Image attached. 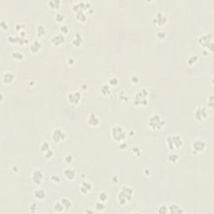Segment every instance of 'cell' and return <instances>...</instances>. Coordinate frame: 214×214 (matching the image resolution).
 I'll return each instance as SVG.
<instances>
[{
  "label": "cell",
  "mask_w": 214,
  "mask_h": 214,
  "mask_svg": "<svg viewBox=\"0 0 214 214\" xmlns=\"http://www.w3.org/2000/svg\"><path fill=\"white\" fill-rule=\"evenodd\" d=\"M31 178L34 184L39 185L44 179V174L40 170H34L31 174Z\"/></svg>",
  "instance_id": "13"
},
{
  "label": "cell",
  "mask_w": 214,
  "mask_h": 214,
  "mask_svg": "<svg viewBox=\"0 0 214 214\" xmlns=\"http://www.w3.org/2000/svg\"><path fill=\"white\" fill-rule=\"evenodd\" d=\"M64 41H65V37L62 34H55L50 38L51 44L54 46H60V45L63 44Z\"/></svg>",
  "instance_id": "16"
},
{
  "label": "cell",
  "mask_w": 214,
  "mask_h": 214,
  "mask_svg": "<svg viewBox=\"0 0 214 214\" xmlns=\"http://www.w3.org/2000/svg\"><path fill=\"white\" fill-rule=\"evenodd\" d=\"M207 116H208V111L203 106H198L194 112V118L198 122L205 121L207 118Z\"/></svg>",
  "instance_id": "9"
},
{
  "label": "cell",
  "mask_w": 214,
  "mask_h": 214,
  "mask_svg": "<svg viewBox=\"0 0 214 214\" xmlns=\"http://www.w3.org/2000/svg\"><path fill=\"white\" fill-rule=\"evenodd\" d=\"M119 84V79L116 76H112L111 78H110L109 80V85L112 86V87H115L117 86Z\"/></svg>",
  "instance_id": "34"
},
{
  "label": "cell",
  "mask_w": 214,
  "mask_h": 214,
  "mask_svg": "<svg viewBox=\"0 0 214 214\" xmlns=\"http://www.w3.org/2000/svg\"><path fill=\"white\" fill-rule=\"evenodd\" d=\"M60 32L63 35H66L70 33V28L68 25H63L62 26H60Z\"/></svg>",
  "instance_id": "39"
},
{
  "label": "cell",
  "mask_w": 214,
  "mask_h": 214,
  "mask_svg": "<svg viewBox=\"0 0 214 214\" xmlns=\"http://www.w3.org/2000/svg\"><path fill=\"white\" fill-rule=\"evenodd\" d=\"M98 199H99V201H101L105 203V201L108 200V195H107V193L105 191H101L99 193V195H98Z\"/></svg>",
  "instance_id": "35"
},
{
  "label": "cell",
  "mask_w": 214,
  "mask_h": 214,
  "mask_svg": "<svg viewBox=\"0 0 214 214\" xmlns=\"http://www.w3.org/2000/svg\"><path fill=\"white\" fill-rule=\"evenodd\" d=\"M51 138L53 140V141H54L55 143H60V142H62L65 140L66 134L62 129L56 128L52 131Z\"/></svg>",
  "instance_id": "10"
},
{
  "label": "cell",
  "mask_w": 214,
  "mask_h": 214,
  "mask_svg": "<svg viewBox=\"0 0 214 214\" xmlns=\"http://www.w3.org/2000/svg\"><path fill=\"white\" fill-rule=\"evenodd\" d=\"M65 19V15L62 13H56L55 14V20L58 23H62Z\"/></svg>",
  "instance_id": "37"
},
{
  "label": "cell",
  "mask_w": 214,
  "mask_h": 214,
  "mask_svg": "<svg viewBox=\"0 0 214 214\" xmlns=\"http://www.w3.org/2000/svg\"><path fill=\"white\" fill-rule=\"evenodd\" d=\"M85 213H93L94 212L91 211V210H85Z\"/></svg>",
  "instance_id": "52"
},
{
  "label": "cell",
  "mask_w": 214,
  "mask_h": 214,
  "mask_svg": "<svg viewBox=\"0 0 214 214\" xmlns=\"http://www.w3.org/2000/svg\"><path fill=\"white\" fill-rule=\"evenodd\" d=\"M73 11L76 13H79V12H85V13H89L91 14V13H93V9L91 8V4L89 2H84V1H79L73 5L72 8Z\"/></svg>",
  "instance_id": "7"
},
{
  "label": "cell",
  "mask_w": 214,
  "mask_h": 214,
  "mask_svg": "<svg viewBox=\"0 0 214 214\" xmlns=\"http://www.w3.org/2000/svg\"><path fill=\"white\" fill-rule=\"evenodd\" d=\"M134 196V190L131 187L124 186L122 187L117 195V201L119 205L125 206L132 200Z\"/></svg>",
  "instance_id": "1"
},
{
  "label": "cell",
  "mask_w": 214,
  "mask_h": 214,
  "mask_svg": "<svg viewBox=\"0 0 214 214\" xmlns=\"http://www.w3.org/2000/svg\"><path fill=\"white\" fill-rule=\"evenodd\" d=\"M50 143H49L48 141H46V140H44V141L41 143V145H40V151L44 153L45 151H47L48 150H50Z\"/></svg>",
  "instance_id": "33"
},
{
  "label": "cell",
  "mask_w": 214,
  "mask_h": 214,
  "mask_svg": "<svg viewBox=\"0 0 214 214\" xmlns=\"http://www.w3.org/2000/svg\"><path fill=\"white\" fill-rule=\"evenodd\" d=\"M11 56H12L13 60H15L17 61H21L24 59V54L19 51H13V52H12Z\"/></svg>",
  "instance_id": "28"
},
{
  "label": "cell",
  "mask_w": 214,
  "mask_h": 214,
  "mask_svg": "<svg viewBox=\"0 0 214 214\" xmlns=\"http://www.w3.org/2000/svg\"><path fill=\"white\" fill-rule=\"evenodd\" d=\"M101 95L105 97H108L110 95H111V86L107 84H104L101 87Z\"/></svg>",
  "instance_id": "23"
},
{
  "label": "cell",
  "mask_w": 214,
  "mask_h": 214,
  "mask_svg": "<svg viewBox=\"0 0 214 214\" xmlns=\"http://www.w3.org/2000/svg\"><path fill=\"white\" fill-rule=\"evenodd\" d=\"M37 209H38V205H37V203H32L31 205H30V207H29V211H30V213H35L36 212H37Z\"/></svg>",
  "instance_id": "44"
},
{
  "label": "cell",
  "mask_w": 214,
  "mask_h": 214,
  "mask_svg": "<svg viewBox=\"0 0 214 214\" xmlns=\"http://www.w3.org/2000/svg\"><path fill=\"white\" fill-rule=\"evenodd\" d=\"M131 83H132V84L136 85V84H138L139 83L140 79H139L138 76H136V75H134V76H132L131 77Z\"/></svg>",
  "instance_id": "48"
},
{
  "label": "cell",
  "mask_w": 214,
  "mask_h": 214,
  "mask_svg": "<svg viewBox=\"0 0 214 214\" xmlns=\"http://www.w3.org/2000/svg\"><path fill=\"white\" fill-rule=\"evenodd\" d=\"M92 184L88 182V181H83L80 186V191L82 194L84 195H87L91 191H92Z\"/></svg>",
  "instance_id": "15"
},
{
  "label": "cell",
  "mask_w": 214,
  "mask_h": 214,
  "mask_svg": "<svg viewBox=\"0 0 214 214\" xmlns=\"http://www.w3.org/2000/svg\"><path fill=\"white\" fill-rule=\"evenodd\" d=\"M167 147L172 151H176L179 150L183 146V140L182 138L176 134H171L166 138Z\"/></svg>",
  "instance_id": "4"
},
{
  "label": "cell",
  "mask_w": 214,
  "mask_h": 214,
  "mask_svg": "<svg viewBox=\"0 0 214 214\" xmlns=\"http://www.w3.org/2000/svg\"><path fill=\"white\" fill-rule=\"evenodd\" d=\"M131 152L133 153V155H135L136 156H140L141 155V150L140 149V147L138 146H133L131 148Z\"/></svg>",
  "instance_id": "38"
},
{
  "label": "cell",
  "mask_w": 214,
  "mask_h": 214,
  "mask_svg": "<svg viewBox=\"0 0 214 214\" xmlns=\"http://www.w3.org/2000/svg\"><path fill=\"white\" fill-rule=\"evenodd\" d=\"M76 19L81 22V23H85L87 20V13L85 12H79L76 13Z\"/></svg>",
  "instance_id": "27"
},
{
  "label": "cell",
  "mask_w": 214,
  "mask_h": 214,
  "mask_svg": "<svg viewBox=\"0 0 214 214\" xmlns=\"http://www.w3.org/2000/svg\"><path fill=\"white\" fill-rule=\"evenodd\" d=\"M207 148V143L203 140H195L191 144V150L195 153H201L206 150Z\"/></svg>",
  "instance_id": "11"
},
{
  "label": "cell",
  "mask_w": 214,
  "mask_h": 214,
  "mask_svg": "<svg viewBox=\"0 0 214 214\" xmlns=\"http://www.w3.org/2000/svg\"><path fill=\"white\" fill-rule=\"evenodd\" d=\"M67 98L71 105H76L80 103V101L81 100V95L79 91H72L68 94Z\"/></svg>",
  "instance_id": "12"
},
{
  "label": "cell",
  "mask_w": 214,
  "mask_h": 214,
  "mask_svg": "<svg viewBox=\"0 0 214 214\" xmlns=\"http://www.w3.org/2000/svg\"><path fill=\"white\" fill-rule=\"evenodd\" d=\"M167 159H168V161H169L171 163L175 164L177 162V161H178V159H179V156H178L177 154H176V153H171V154L168 155Z\"/></svg>",
  "instance_id": "30"
},
{
  "label": "cell",
  "mask_w": 214,
  "mask_h": 214,
  "mask_svg": "<svg viewBox=\"0 0 214 214\" xmlns=\"http://www.w3.org/2000/svg\"><path fill=\"white\" fill-rule=\"evenodd\" d=\"M147 125L153 131H159L162 129H163V127L166 125V122L160 115L153 114L148 118Z\"/></svg>",
  "instance_id": "2"
},
{
  "label": "cell",
  "mask_w": 214,
  "mask_h": 214,
  "mask_svg": "<svg viewBox=\"0 0 214 214\" xmlns=\"http://www.w3.org/2000/svg\"><path fill=\"white\" fill-rule=\"evenodd\" d=\"M197 60H198L197 55H196V54H191V55H190L188 58H187V64H188L189 65H194L197 62Z\"/></svg>",
  "instance_id": "31"
},
{
  "label": "cell",
  "mask_w": 214,
  "mask_h": 214,
  "mask_svg": "<svg viewBox=\"0 0 214 214\" xmlns=\"http://www.w3.org/2000/svg\"><path fill=\"white\" fill-rule=\"evenodd\" d=\"M54 151H52L51 149L50 150H48L47 151H45L44 153V158H46V159H50L52 158L53 156H54Z\"/></svg>",
  "instance_id": "43"
},
{
  "label": "cell",
  "mask_w": 214,
  "mask_h": 214,
  "mask_svg": "<svg viewBox=\"0 0 214 214\" xmlns=\"http://www.w3.org/2000/svg\"><path fill=\"white\" fill-rule=\"evenodd\" d=\"M15 80V76L13 75L12 72H6L3 74V78H2V80L4 84L6 85H9V84H12L13 81Z\"/></svg>",
  "instance_id": "20"
},
{
  "label": "cell",
  "mask_w": 214,
  "mask_h": 214,
  "mask_svg": "<svg viewBox=\"0 0 214 214\" xmlns=\"http://www.w3.org/2000/svg\"><path fill=\"white\" fill-rule=\"evenodd\" d=\"M83 43V37L79 33H76V34L74 35V37L71 40V44L76 46V47H80Z\"/></svg>",
  "instance_id": "21"
},
{
  "label": "cell",
  "mask_w": 214,
  "mask_h": 214,
  "mask_svg": "<svg viewBox=\"0 0 214 214\" xmlns=\"http://www.w3.org/2000/svg\"><path fill=\"white\" fill-rule=\"evenodd\" d=\"M34 197L38 200V201H41V200H44L46 197V193L44 191V190L41 188L36 189L34 192Z\"/></svg>",
  "instance_id": "24"
},
{
  "label": "cell",
  "mask_w": 214,
  "mask_h": 214,
  "mask_svg": "<svg viewBox=\"0 0 214 214\" xmlns=\"http://www.w3.org/2000/svg\"><path fill=\"white\" fill-rule=\"evenodd\" d=\"M54 210L56 212V213H62L64 210V207L63 204L61 203L60 201H56L54 205Z\"/></svg>",
  "instance_id": "29"
},
{
  "label": "cell",
  "mask_w": 214,
  "mask_h": 214,
  "mask_svg": "<svg viewBox=\"0 0 214 214\" xmlns=\"http://www.w3.org/2000/svg\"><path fill=\"white\" fill-rule=\"evenodd\" d=\"M49 5H50L51 9H59L60 7L61 2L60 0H51V1L49 2Z\"/></svg>",
  "instance_id": "32"
},
{
  "label": "cell",
  "mask_w": 214,
  "mask_h": 214,
  "mask_svg": "<svg viewBox=\"0 0 214 214\" xmlns=\"http://www.w3.org/2000/svg\"><path fill=\"white\" fill-rule=\"evenodd\" d=\"M50 178L51 180H52V182H56V183H60V178L58 176H56V175H52Z\"/></svg>",
  "instance_id": "50"
},
{
  "label": "cell",
  "mask_w": 214,
  "mask_h": 214,
  "mask_svg": "<svg viewBox=\"0 0 214 214\" xmlns=\"http://www.w3.org/2000/svg\"><path fill=\"white\" fill-rule=\"evenodd\" d=\"M0 26H1V28H2L3 30H7V29L9 28V24H8L7 21H5L4 19H2V20H1Z\"/></svg>",
  "instance_id": "46"
},
{
  "label": "cell",
  "mask_w": 214,
  "mask_h": 214,
  "mask_svg": "<svg viewBox=\"0 0 214 214\" xmlns=\"http://www.w3.org/2000/svg\"><path fill=\"white\" fill-rule=\"evenodd\" d=\"M157 213L160 214H166L168 213V207L166 205H161L158 209H157Z\"/></svg>",
  "instance_id": "36"
},
{
  "label": "cell",
  "mask_w": 214,
  "mask_h": 214,
  "mask_svg": "<svg viewBox=\"0 0 214 214\" xmlns=\"http://www.w3.org/2000/svg\"><path fill=\"white\" fill-rule=\"evenodd\" d=\"M25 28V25H24L22 23H17L15 25V30L18 31V32H19V33L23 32V30Z\"/></svg>",
  "instance_id": "40"
},
{
  "label": "cell",
  "mask_w": 214,
  "mask_h": 214,
  "mask_svg": "<svg viewBox=\"0 0 214 214\" xmlns=\"http://www.w3.org/2000/svg\"><path fill=\"white\" fill-rule=\"evenodd\" d=\"M198 44L207 50L213 53V35L212 34H205L200 36L198 39Z\"/></svg>",
  "instance_id": "5"
},
{
  "label": "cell",
  "mask_w": 214,
  "mask_h": 214,
  "mask_svg": "<svg viewBox=\"0 0 214 214\" xmlns=\"http://www.w3.org/2000/svg\"><path fill=\"white\" fill-rule=\"evenodd\" d=\"M127 146H128L127 143L123 140V141H121V142H120V145H119V149H120V150L124 151V150H126V148H127Z\"/></svg>",
  "instance_id": "49"
},
{
  "label": "cell",
  "mask_w": 214,
  "mask_h": 214,
  "mask_svg": "<svg viewBox=\"0 0 214 214\" xmlns=\"http://www.w3.org/2000/svg\"><path fill=\"white\" fill-rule=\"evenodd\" d=\"M64 162L67 164H70L72 162V161H73V156L72 155H66L64 157Z\"/></svg>",
  "instance_id": "45"
},
{
  "label": "cell",
  "mask_w": 214,
  "mask_h": 214,
  "mask_svg": "<svg viewBox=\"0 0 214 214\" xmlns=\"http://www.w3.org/2000/svg\"><path fill=\"white\" fill-rule=\"evenodd\" d=\"M60 201L63 204L64 209L69 210V209H70L72 207V201H71V200L70 198H68V197H62Z\"/></svg>",
  "instance_id": "25"
},
{
  "label": "cell",
  "mask_w": 214,
  "mask_h": 214,
  "mask_svg": "<svg viewBox=\"0 0 214 214\" xmlns=\"http://www.w3.org/2000/svg\"><path fill=\"white\" fill-rule=\"evenodd\" d=\"M133 104L137 107H144L148 104V90L142 88L136 91L133 96Z\"/></svg>",
  "instance_id": "3"
},
{
  "label": "cell",
  "mask_w": 214,
  "mask_h": 214,
  "mask_svg": "<svg viewBox=\"0 0 214 214\" xmlns=\"http://www.w3.org/2000/svg\"><path fill=\"white\" fill-rule=\"evenodd\" d=\"M105 206L104 202H102L101 201L96 202V204H95V208H96L97 211H102V210L105 209Z\"/></svg>",
  "instance_id": "42"
},
{
  "label": "cell",
  "mask_w": 214,
  "mask_h": 214,
  "mask_svg": "<svg viewBox=\"0 0 214 214\" xmlns=\"http://www.w3.org/2000/svg\"><path fill=\"white\" fill-rule=\"evenodd\" d=\"M207 105L210 108H213V95H210L207 99Z\"/></svg>",
  "instance_id": "47"
},
{
  "label": "cell",
  "mask_w": 214,
  "mask_h": 214,
  "mask_svg": "<svg viewBox=\"0 0 214 214\" xmlns=\"http://www.w3.org/2000/svg\"><path fill=\"white\" fill-rule=\"evenodd\" d=\"M167 17L166 15L162 12H157L154 15V17L152 18V24L153 25L157 26V27H162V26L165 25L167 23Z\"/></svg>",
  "instance_id": "8"
},
{
  "label": "cell",
  "mask_w": 214,
  "mask_h": 214,
  "mask_svg": "<svg viewBox=\"0 0 214 214\" xmlns=\"http://www.w3.org/2000/svg\"><path fill=\"white\" fill-rule=\"evenodd\" d=\"M63 174L64 176L69 181H72L76 177V171L74 169H71V168H65L64 170Z\"/></svg>",
  "instance_id": "19"
},
{
  "label": "cell",
  "mask_w": 214,
  "mask_h": 214,
  "mask_svg": "<svg viewBox=\"0 0 214 214\" xmlns=\"http://www.w3.org/2000/svg\"><path fill=\"white\" fill-rule=\"evenodd\" d=\"M168 213L172 214H182L184 213V210L176 203H172L168 206Z\"/></svg>",
  "instance_id": "18"
},
{
  "label": "cell",
  "mask_w": 214,
  "mask_h": 214,
  "mask_svg": "<svg viewBox=\"0 0 214 214\" xmlns=\"http://www.w3.org/2000/svg\"><path fill=\"white\" fill-rule=\"evenodd\" d=\"M111 138L115 140V141L121 142L126 140L127 134L122 126H115L111 130Z\"/></svg>",
  "instance_id": "6"
},
{
  "label": "cell",
  "mask_w": 214,
  "mask_h": 214,
  "mask_svg": "<svg viewBox=\"0 0 214 214\" xmlns=\"http://www.w3.org/2000/svg\"><path fill=\"white\" fill-rule=\"evenodd\" d=\"M8 40L9 43L11 44H20V45H25V44H27L28 43V39L22 36H9L8 38Z\"/></svg>",
  "instance_id": "14"
},
{
  "label": "cell",
  "mask_w": 214,
  "mask_h": 214,
  "mask_svg": "<svg viewBox=\"0 0 214 214\" xmlns=\"http://www.w3.org/2000/svg\"><path fill=\"white\" fill-rule=\"evenodd\" d=\"M41 47H42V44L41 43L38 41V40H35L34 42H32V44H30V51L33 53V54H38V52L41 50Z\"/></svg>",
  "instance_id": "22"
},
{
  "label": "cell",
  "mask_w": 214,
  "mask_h": 214,
  "mask_svg": "<svg viewBox=\"0 0 214 214\" xmlns=\"http://www.w3.org/2000/svg\"><path fill=\"white\" fill-rule=\"evenodd\" d=\"M87 122H88V125L89 126H92V127H96L100 125L101 123V120L100 118L95 115V113H91L88 116V119H87Z\"/></svg>",
  "instance_id": "17"
},
{
  "label": "cell",
  "mask_w": 214,
  "mask_h": 214,
  "mask_svg": "<svg viewBox=\"0 0 214 214\" xmlns=\"http://www.w3.org/2000/svg\"><path fill=\"white\" fill-rule=\"evenodd\" d=\"M156 37L159 39H165L166 38V33L163 30H160L156 33Z\"/></svg>",
  "instance_id": "41"
},
{
  "label": "cell",
  "mask_w": 214,
  "mask_h": 214,
  "mask_svg": "<svg viewBox=\"0 0 214 214\" xmlns=\"http://www.w3.org/2000/svg\"><path fill=\"white\" fill-rule=\"evenodd\" d=\"M74 59H69V60H68V63L70 64H74Z\"/></svg>",
  "instance_id": "51"
},
{
  "label": "cell",
  "mask_w": 214,
  "mask_h": 214,
  "mask_svg": "<svg viewBox=\"0 0 214 214\" xmlns=\"http://www.w3.org/2000/svg\"><path fill=\"white\" fill-rule=\"evenodd\" d=\"M36 34H37V36L38 37H44L46 34V28L45 26L43 25H39L37 27V29H36Z\"/></svg>",
  "instance_id": "26"
}]
</instances>
